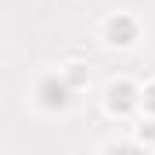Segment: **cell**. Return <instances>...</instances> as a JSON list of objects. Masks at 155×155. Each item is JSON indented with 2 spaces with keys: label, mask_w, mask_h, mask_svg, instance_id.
Returning a JSON list of instances; mask_svg holds the SVG:
<instances>
[{
  "label": "cell",
  "mask_w": 155,
  "mask_h": 155,
  "mask_svg": "<svg viewBox=\"0 0 155 155\" xmlns=\"http://www.w3.org/2000/svg\"><path fill=\"white\" fill-rule=\"evenodd\" d=\"M108 33H112V40H116V43H130V36H134V29H130V22H126V18L112 22V25H108Z\"/></svg>",
  "instance_id": "6da1fadb"
}]
</instances>
